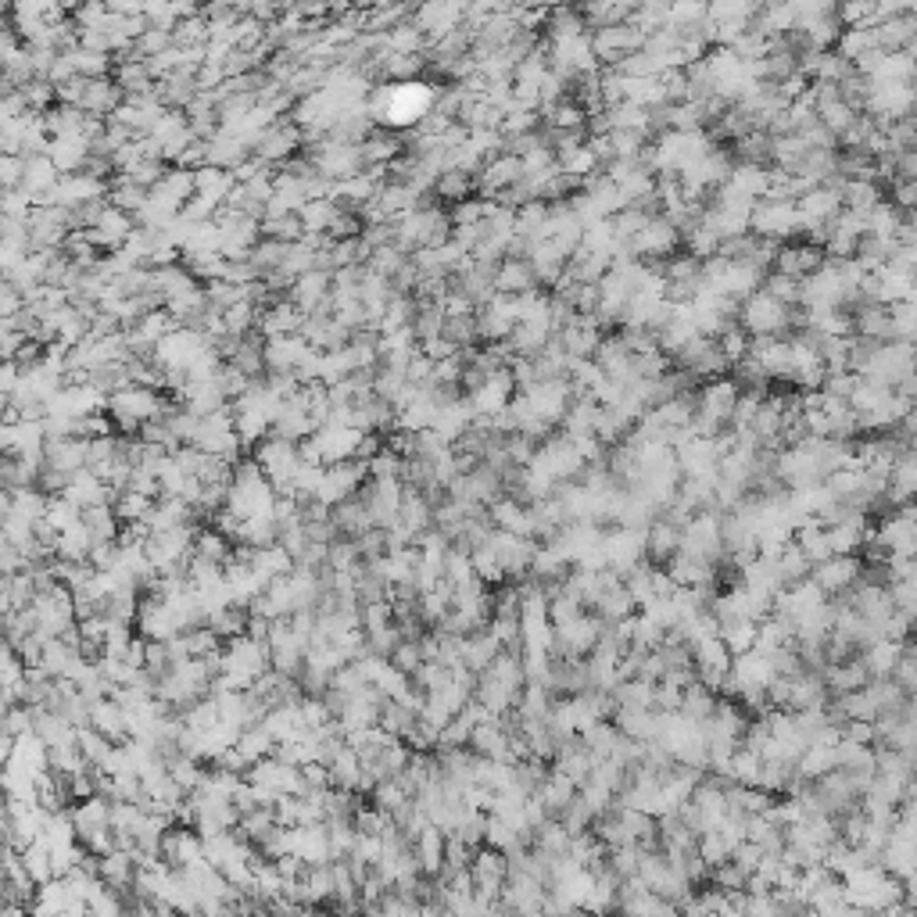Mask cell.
I'll return each mask as SVG.
<instances>
[{"instance_id": "6da1fadb", "label": "cell", "mask_w": 917, "mask_h": 917, "mask_svg": "<svg viewBox=\"0 0 917 917\" xmlns=\"http://www.w3.org/2000/svg\"><path fill=\"white\" fill-rule=\"evenodd\" d=\"M438 86L409 79V83H384L369 97V119H380L387 129H416L434 112Z\"/></svg>"}, {"instance_id": "7a4b0ae2", "label": "cell", "mask_w": 917, "mask_h": 917, "mask_svg": "<svg viewBox=\"0 0 917 917\" xmlns=\"http://www.w3.org/2000/svg\"><path fill=\"white\" fill-rule=\"evenodd\" d=\"M749 230H753V237L774 240V244H778L781 237L803 230V223H799L796 205H785V201H760V205H753V212H749Z\"/></svg>"}, {"instance_id": "3957f363", "label": "cell", "mask_w": 917, "mask_h": 917, "mask_svg": "<svg viewBox=\"0 0 917 917\" xmlns=\"http://www.w3.org/2000/svg\"><path fill=\"white\" fill-rule=\"evenodd\" d=\"M860 570H864V559L832 556V559H824V563H817L814 570H810V581L821 588L824 599H832V595L849 592V588L860 581Z\"/></svg>"}, {"instance_id": "277c9868", "label": "cell", "mask_w": 917, "mask_h": 917, "mask_svg": "<svg viewBox=\"0 0 917 917\" xmlns=\"http://www.w3.org/2000/svg\"><path fill=\"white\" fill-rule=\"evenodd\" d=\"M491 287H495V294H509V298H520V294H527V291H538V283H534V273H531V266H527V258H502L498 269L491 273Z\"/></svg>"}, {"instance_id": "5b68a950", "label": "cell", "mask_w": 917, "mask_h": 917, "mask_svg": "<svg viewBox=\"0 0 917 917\" xmlns=\"http://www.w3.org/2000/svg\"><path fill=\"white\" fill-rule=\"evenodd\" d=\"M412 857H416V864H420L423 878H438L441 871H445V832L441 828H434V824H427L420 835H416V842H412Z\"/></svg>"}, {"instance_id": "8992f818", "label": "cell", "mask_w": 917, "mask_h": 917, "mask_svg": "<svg viewBox=\"0 0 917 917\" xmlns=\"http://www.w3.org/2000/svg\"><path fill=\"white\" fill-rule=\"evenodd\" d=\"M681 545V527H674L670 520H652L649 531H645V552H649L656 563H670L678 556Z\"/></svg>"}, {"instance_id": "52a82bcc", "label": "cell", "mask_w": 917, "mask_h": 917, "mask_svg": "<svg viewBox=\"0 0 917 917\" xmlns=\"http://www.w3.org/2000/svg\"><path fill=\"white\" fill-rule=\"evenodd\" d=\"M720 642H724V649L731 652V660L735 656H746V652H753L756 645V624L753 620H728V624H720Z\"/></svg>"}, {"instance_id": "ba28073f", "label": "cell", "mask_w": 917, "mask_h": 917, "mask_svg": "<svg viewBox=\"0 0 917 917\" xmlns=\"http://www.w3.org/2000/svg\"><path fill=\"white\" fill-rule=\"evenodd\" d=\"M470 190H473V176H466V172H441L438 180H434V194L448 201H466Z\"/></svg>"}, {"instance_id": "9c48e42d", "label": "cell", "mask_w": 917, "mask_h": 917, "mask_svg": "<svg viewBox=\"0 0 917 917\" xmlns=\"http://www.w3.org/2000/svg\"><path fill=\"white\" fill-rule=\"evenodd\" d=\"M463 348H455L448 337H430V341H423L420 344V355L423 359H430V362H445V359H452V355H459Z\"/></svg>"}]
</instances>
